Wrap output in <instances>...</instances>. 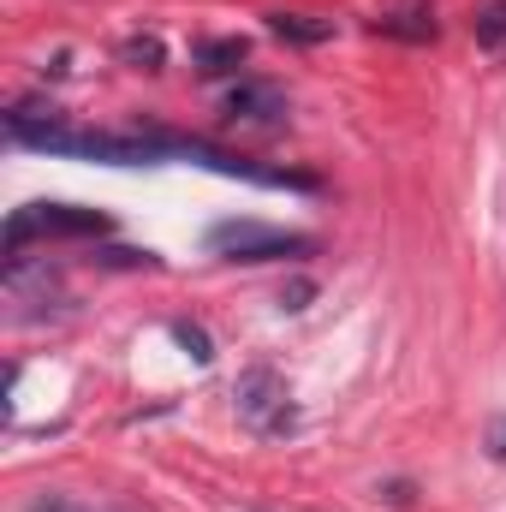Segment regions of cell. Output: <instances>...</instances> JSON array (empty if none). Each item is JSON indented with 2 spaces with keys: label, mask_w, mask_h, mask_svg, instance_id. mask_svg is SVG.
Segmentation results:
<instances>
[{
  "label": "cell",
  "mask_w": 506,
  "mask_h": 512,
  "mask_svg": "<svg viewBox=\"0 0 506 512\" xmlns=\"http://www.w3.org/2000/svg\"><path fill=\"white\" fill-rule=\"evenodd\" d=\"M114 221L102 209H72V203H30L6 221V251L18 256L30 239H102Z\"/></svg>",
  "instance_id": "cell-1"
},
{
  "label": "cell",
  "mask_w": 506,
  "mask_h": 512,
  "mask_svg": "<svg viewBox=\"0 0 506 512\" xmlns=\"http://www.w3.org/2000/svg\"><path fill=\"white\" fill-rule=\"evenodd\" d=\"M209 251L233 256V262H280V256H310L316 245L304 233H280L262 221H221V227H209Z\"/></svg>",
  "instance_id": "cell-2"
},
{
  "label": "cell",
  "mask_w": 506,
  "mask_h": 512,
  "mask_svg": "<svg viewBox=\"0 0 506 512\" xmlns=\"http://www.w3.org/2000/svg\"><path fill=\"white\" fill-rule=\"evenodd\" d=\"M233 405H239V423H251L256 435H286V429L298 423L292 393H286V382H280L268 364H256V370H245V376H239V387H233Z\"/></svg>",
  "instance_id": "cell-3"
},
{
  "label": "cell",
  "mask_w": 506,
  "mask_h": 512,
  "mask_svg": "<svg viewBox=\"0 0 506 512\" xmlns=\"http://www.w3.org/2000/svg\"><path fill=\"white\" fill-rule=\"evenodd\" d=\"M280 114H286V96L274 90V84H233L227 90V120H239V126H280Z\"/></svg>",
  "instance_id": "cell-4"
},
{
  "label": "cell",
  "mask_w": 506,
  "mask_h": 512,
  "mask_svg": "<svg viewBox=\"0 0 506 512\" xmlns=\"http://www.w3.org/2000/svg\"><path fill=\"white\" fill-rule=\"evenodd\" d=\"M245 54H251V42H245V36L203 42V48H197V72H203V78H227V72H239V66H245Z\"/></svg>",
  "instance_id": "cell-5"
},
{
  "label": "cell",
  "mask_w": 506,
  "mask_h": 512,
  "mask_svg": "<svg viewBox=\"0 0 506 512\" xmlns=\"http://www.w3.org/2000/svg\"><path fill=\"white\" fill-rule=\"evenodd\" d=\"M268 30H274V36H286V42H304V48H316V42H328V36H334V24H328V18H304V12H268Z\"/></svg>",
  "instance_id": "cell-6"
},
{
  "label": "cell",
  "mask_w": 506,
  "mask_h": 512,
  "mask_svg": "<svg viewBox=\"0 0 506 512\" xmlns=\"http://www.w3.org/2000/svg\"><path fill=\"white\" fill-rule=\"evenodd\" d=\"M471 30H477V42H483L489 54H501L506 48V0H489V6L471 18Z\"/></svg>",
  "instance_id": "cell-7"
},
{
  "label": "cell",
  "mask_w": 506,
  "mask_h": 512,
  "mask_svg": "<svg viewBox=\"0 0 506 512\" xmlns=\"http://www.w3.org/2000/svg\"><path fill=\"white\" fill-rule=\"evenodd\" d=\"M120 54H126L131 66H143V72H161V60H167V48H161L155 36H131Z\"/></svg>",
  "instance_id": "cell-8"
},
{
  "label": "cell",
  "mask_w": 506,
  "mask_h": 512,
  "mask_svg": "<svg viewBox=\"0 0 506 512\" xmlns=\"http://www.w3.org/2000/svg\"><path fill=\"white\" fill-rule=\"evenodd\" d=\"M173 340H179V346H185V352H191L197 364H209V358H215L209 334H203V328H191V322H173Z\"/></svg>",
  "instance_id": "cell-9"
},
{
  "label": "cell",
  "mask_w": 506,
  "mask_h": 512,
  "mask_svg": "<svg viewBox=\"0 0 506 512\" xmlns=\"http://www.w3.org/2000/svg\"><path fill=\"white\" fill-rule=\"evenodd\" d=\"M30 512H90V507H78V501H66V495H36Z\"/></svg>",
  "instance_id": "cell-10"
},
{
  "label": "cell",
  "mask_w": 506,
  "mask_h": 512,
  "mask_svg": "<svg viewBox=\"0 0 506 512\" xmlns=\"http://www.w3.org/2000/svg\"><path fill=\"white\" fill-rule=\"evenodd\" d=\"M304 298H310V286H304V280H298L292 292H280V304H286V310H304Z\"/></svg>",
  "instance_id": "cell-11"
},
{
  "label": "cell",
  "mask_w": 506,
  "mask_h": 512,
  "mask_svg": "<svg viewBox=\"0 0 506 512\" xmlns=\"http://www.w3.org/2000/svg\"><path fill=\"white\" fill-rule=\"evenodd\" d=\"M489 447H495V459H506V417L489 429Z\"/></svg>",
  "instance_id": "cell-12"
}]
</instances>
